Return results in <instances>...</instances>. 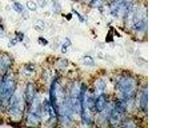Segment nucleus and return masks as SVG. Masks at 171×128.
<instances>
[{"label": "nucleus", "mask_w": 171, "mask_h": 128, "mask_svg": "<svg viewBox=\"0 0 171 128\" xmlns=\"http://www.w3.org/2000/svg\"><path fill=\"white\" fill-rule=\"evenodd\" d=\"M118 89L124 99H131L135 92V81L130 77L124 78L118 84Z\"/></svg>", "instance_id": "f257e3e1"}, {"label": "nucleus", "mask_w": 171, "mask_h": 128, "mask_svg": "<svg viewBox=\"0 0 171 128\" xmlns=\"http://www.w3.org/2000/svg\"><path fill=\"white\" fill-rule=\"evenodd\" d=\"M14 80L9 77L6 80V81L4 83L1 87L0 100H1V103L3 106H6L7 103L10 101V99L12 97V95L14 94Z\"/></svg>", "instance_id": "f03ea898"}, {"label": "nucleus", "mask_w": 171, "mask_h": 128, "mask_svg": "<svg viewBox=\"0 0 171 128\" xmlns=\"http://www.w3.org/2000/svg\"><path fill=\"white\" fill-rule=\"evenodd\" d=\"M10 114L14 117L21 116L22 112V102L21 97L18 94L12 95L10 99Z\"/></svg>", "instance_id": "7ed1b4c3"}, {"label": "nucleus", "mask_w": 171, "mask_h": 128, "mask_svg": "<svg viewBox=\"0 0 171 128\" xmlns=\"http://www.w3.org/2000/svg\"><path fill=\"white\" fill-rule=\"evenodd\" d=\"M33 104L32 107V110L28 117V120L30 123L32 124H38L41 119V112H40L39 103L37 101H33Z\"/></svg>", "instance_id": "20e7f679"}, {"label": "nucleus", "mask_w": 171, "mask_h": 128, "mask_svg": "<svg viewBox=\"0 0 171 128\" xmlns=\"http://www.w3.org/2000/svg\"><path fill=\"white\" fill-rule=\"evenodd\" d=\"M80 90V89L76 85L72 88L71 93V103L73 109L76 112H79L81 110Z\"/></svg>", "instance_id": "39448f33"}, {"label": "nucleus", "mask_w": 171, "mask_h": 128, "mask_svg": "<svg viewBox=\"0 0 171 128\" xmlns=\"http://www.w3.org/2000/svg\"><path fill=\"white\" fill-rule=\"evenodd\" d=\"M126 110V104L124 102L119 101L115 105L114 108L113 109L111 114L112 119L114 121L119 120L120 117L122 116Z\"/></svg>", "instance_id": "423d86ee"}, {"label": "nucleus", "mask_w": 171, "mask_h": 128, "mask_svg": "<svg viewBox=\"0 0 171 128\" xmlns=\"http://www.w3.org/2000/svg\"><path fill=\"white\" fill-rule=\"evenodd\" d=\"M57 80H54L53 81L51 89H50V100H51V104L55 112L58 114V106H57Z\"/></svg>", "instance_id": "0eeeda50"}, {"label": "nucleus", "mask_w": 171, "mask_h": 128, "mask_svg": "<svg viewBox=\"0 0 171 128\" xmlns=\"http://www.w3.org/2000/svg\"><path fill=\"white\" fill-rule=\"evenodd\" d=\"M128 2V0H119L113 7V14L115 15L122 14L127 9L128 5H129V3Z\"/></svg>", "instance_id": "6e6552de"}, {"label": "nucleus", "mask_w": 171, "mask_h": 128, "mask_svg": "<svg viewBox=\"0 0 171 128\" xmlns=\"http://www.w3.org/2000/svg\"><path fill=\"white\" fill-rule=\"evenodd\" d=\"M105 106H106V97L104 94L100 95L95 101V107L97 112L103 111Z\"/></svg>", "instance_id": "1a4fd4ad"}, {"label": "nucleus", "mask_w": 171, "mask_h": 128, "mask_svg": "<svg viewBox=\"0 0 171 128\" xmlns=\"http://www.w3.org/2000/svg\"><path fill=\"white\" fill-rule=\"evenodd\" d=\"M36 95V90L34 84L28 83L27 85L26 90V100L28 102H32Z\"/></svg>", "instance_id": "9d476101"}, {"label": "nucleus", "mask_w": 171, "mask_h": 128, "mask_svg": "<svg viewBox=\"0 0 171 128\" xmlns=\"http://www.w3.org/2000/svg\"><path fill=\"white\" fill-rule=\"evenodd\" d=\"M147 102H148V94L147 89H144L142 92L141 97L140 100V105L141 108L143 110H146L147 108Z\"/></svg>", "instance_id": "9b49d317"}, {"label": "nucleus", "mask_w": 171, "mask_h": 128, "mask_svg": "<svg viewBox=\"0 0 171 128\" xmlns=\"http://www.w3.org/2000/svg\"><path fill=\"white\" fill-rule=\"evenodd\" d=\"M84 64L89 66H94V61L92 58L90 56H85L84 58Z\"/></svg>", "instance_id": "f8f14e48"}, {"label": "nucleus", "mask_w": 171, "mask_h": 128, "mask_svg": "<svg viewBox=\"0 0 171 128\" xmlns=\"http://www.w3.org/2000/svg\"><path fill=\"white\" fill-rule=\"evenodd\" d=\"M71 41H70L69 39H66V41H65V42H64V44H63V45H62V46L61 51H62V53H64V54L66 53L67 52V48H68V47H69L70 46H71Z\"/></svg>", "instance_id": "ddd939ff"}, {"label": "nucleus", "mask_w": 171, "mask_h": 128, "mask_svg": "<svg viewBox=\"0 0 171 128\" xmlns=\"http://www.w3.org/2000/svg\"><path fill=\"white\" fill-rule=\"evenodd\" d=\"M27 7L28 9L31 11H36L37 10V5L33 1H28L27 2Z\"/></svg>", "instance_id": "4468645a"}, {"label": "nucleus", "mask_w": 171, "mask_h": 128, "mask_svg": "<svg viewBox=\"0 0 171 128\" xmlns=\"http://www.w3.org/2000/svg\"><path fill=\"white\" fill-rule=\"evenodd\" d=\"M105 87H106V85H105V83L104 82V81H103V80L101 79L98 81L97 84V88L99 91L100 92L103 91L105 89Z\"/></svg>", "instance_id": "2eb2a0df"}, {"label": "nucleus", "mask_w": 171, "mask_h": 128, "mask_svg": "<svg viewBox=\"0 0 171 128\" xmlns=\"http://www.w3.org/2000/svg\"><path fill=\"white\" fill-rule=\"evenodd\" d=\"M13 7H14V9L15 10V11L17 12H21L24 9L23 6H22L21 3H17V2H16V3H15L14 4Z\"/></svg>", "instance_id": "dca6fc26"}, {"label": "nucleus", "mask_w": 171, "mask_h": 128, "mask_svg": "<svg viewBox=\"0 0 171 128\" xmlns=\"http://www.w3.org/2000/svg\"><path fill=\"white\" fill-rule=\"evenodd\" d=\"M36 28L37 30H42L44 28V23L43 21H39L37 22V23L36 24Z\"/></svg>", "instance_id": "f3484780"}, {"label": "nucleus", "mask_w": 171, "mask_h": 128, "mask_svg": "<svg viewBox=\"0 0 171 128\" xmlns=\"http://www.w3.org/2000/svg\"><path fill=\"white\" fill-rule=\"evenodd\" d=\"M39 41H41V43H43L44 45H46L47 44V41L46 39L44 38H39Z\"/></svg>", "instance_id": "a211bd4d"}, {"label": "nucleus", "mask_w": 171, "mask_h": 128, "mask_svg": "<svg viewBox=\"0 0 171 128\" xmlns=\"http://www.w3.org/2000/svg\"><path fill=\"white\" fill-rule=\"evenodd\" d=\"M1 79H0V86H1Z\"/></svg>", "instance_id": "6ab92c4d"}]
</instances>
